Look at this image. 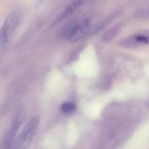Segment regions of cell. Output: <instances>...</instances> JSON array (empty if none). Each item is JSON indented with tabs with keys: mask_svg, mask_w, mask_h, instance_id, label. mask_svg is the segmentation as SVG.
<instances>
[{
	"mask_svg": "<svg viewBox=\"0 0 149 149\" xmlns=\"http://www.w3.org/2000/svg\"><path fill=\"white\" fill-rule=\"evenodd\" d=\"M83 3H84V0H74V1H71L58 15L56 16V17L52 22V26H55L60 24L61 22L65 20L70 15H71L74 12L77 11L82 5Z\"/></svg>",
	"mask_w": 149,
	"mask_h": 149,
	"instance_id": "cell-4",
	"label": "cell"
},
{
	"mask_svg": "<svg viewBox=\"0 0 149 149\" xmlns=\"http://www.w3.org/2000/svg\"><path fill=\"white\" fill-rule=\"evenodd\" d=\"M20 21V13L18 10H13L7 15L0 29V47L7 45Z\"/></svg>",
	"mask_w": 149,
	"mask_h": 149,
	"instance_id": "cell-1",
	"label": "cell"
},
{
	"mask_svg": "<svg viewBox=\"0 0 149 149\" xmlns=\"http://www.w3.org/2000/svg\"><path fill=\"white\" fill-rule=\"evenodd\" d=\"M61 110L63 113H65V114H70L75 111L76 105L72 102H65L61 105Z\"/></svg>",
	"mask_w": 149,
	"mask_h": 149,
	"instance_id": "cell-8",
	"label": "cell"
},
{
	"mask_svg": "<svg viewBox=\"0 0 149 149\" xmlns=\"http://www.w3.org/2000/svg\"><path fill=\"white\" fill-rule=\"evenodd\" d=\"M16 135L17 134L8 130V132L6 133L3 139L0 142V149H11Z\"/></svg>",
	"mask_w": 149,
	"mask_h": 149,
	"instance_id": "cell-6",
	"label": "cell"
},
{
	"mask_svg": "<svg viewBox=\"0 0 149 149\" xmlns=\"http://www.w3.org/2000/svg\"><path fill=\"white\" fill-rule=\"evenodd\" d=\"M39 125V118L34 116L32 118L23 128L19 137V146L22 148H26L31 143L33 135L36 133Z\"/></svg>",
	"mask_w": 149,
	"mask_h": 149,
	"instance_id": "cell-2",
	"label": "cell"
},
{
	"mask_svg": "<svg viewBox=\"0 0 149 149\" xmlns=\"http://www.w3.org/2000/svg\"><path fill=\"white\" fill-rule=\"evenodd\" d=\"M90 20L89 17H85L82 20L77 23L71 30L68 34V41L71 43H75L78 42L80 39L85 35L89 26H90Z\"/></svg>",
	"mask_w": 149,
	"mask_h": 149,
	"instance_id": "cell-3",
	"label": "cell"
},
{
	"mask_svg": "<svg viewBox=\"0 0 149 149\" xmlns=\"http://www.w3.org/2000/svg\"><path fill=\"white\" fill-rule=\"evenodd\" d=\"M26 116V111L23 107L17 109L16 113L13 116V121H12L11 125H10V130L13 131V132L17 134L19 129L23 125Z\"/></svg>",
	"mask_w": 149,
	"mask_h": 149,
	"instance_id": "cell-5",
	"label": "cell"
},
{
	"mask_svg": "<svg viewBox=\"0 0 149 149\" xmlns=\"http://www.w3.org/2000/svg\"><path fill=\"white\" fill-rule=\"evenodd\" d=\"M127 45H148L149 43V36L144 34H138L132 36L130 39H127Z\"/></svg>",
	"mask_w": 149,
	"mask_h": 149,
	"instance_id": "cell-7",
	"label": "cell"
}]
</instances>
